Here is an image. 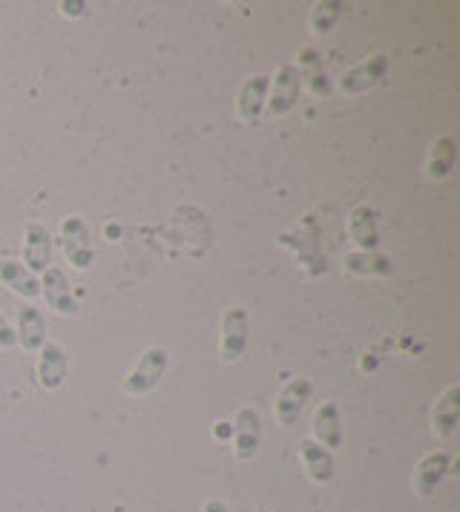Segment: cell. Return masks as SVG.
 <instances>
[{
	"label": "cell",
	"instance_id": "8fae6325",
	"mask_svg": "<svg viewBox=\"0 0 460 512\" xmlns=\"http://www.w3.org/2000/svg\"><path fill=\"white\" fill-rule=\"evenodd\" d=\"M69 374V354L58 340H46L38 351V383L46 392H55L64 386Z\"/></svg>",
	"mask_w": 460,
	"mask_h": 512
},
{
	"label": "cell",
	"instance_id": "52a82bcc",
	"mask_svg": "<svg viewBox=\"0 0 460 512\" xmlns=\"http://www.w3.org/2000/svg\"><path fill=\"white\" fill-rule=\"evenodd\" d=\"M52 254H55V239L44 222L32 219L23 225V265L32 274H44L52 268Z\"/></svg>",
	"mask_w": 460,
	"mask_h": 512
},
{
	"label": "cell",
	"instance_id": "7402d4cb",
	"mask_svg": "<svg viewBox=\"0 0 460 512\" xmlns=\"http://www.w3.org/2000/svg\"><path fill=\"white\" fill-rule=\"evenodd\" d=\"M15 346H18V334L12 323L0 314V349H15Z\"/></svg>",
	"mask_w": 460,
	"mask_h": 512
},
{
	"label": "cell",
	"instance_id": "ffe728a7",
	"mask_svg": "<svg viewBox=\"0 0 460 512\" xmlns=\"http://www.w3.org/2000/svg\"><path fill=\"white\" fill-rule=\"evenodd\" d=\"M343 268L357 277H386L394 271L389 256L377 254V251H354L343 259Z\"/></svg>",
	"mask_w": 460,
	"mask_h": 512
},
{
	"label": "cell",
	"instance_id": "3957f363",
	"mask_svg": "<svg viewBox=\"0 0 460 512\" xmlns=\"http://www.w3.org/2000/svg\"><path fill=\"white\" fill-rule=\"evenodd\" d=\"M299 93H302V70L297 64H285L274 72L271 84H268V101L265 110L274 118L288 116L297 107Z\"/></svg>",
	"mask_w": 460,
	"mask_h": 512
},
{
	"label": "cell",
	"instance_id": "8992f818",
	"mask_svg": "<svg viewBox=\"0 0 460 512\" xmlns=\"http://www.w3.org/2000/svg\"><path fill=\"white\" fill-rule=\"evenodd\" d=\"M389 67V55L377 52V55H371L366 61L354 64L351 70H345L343 78L337 81V87H340L343 95H363L368 90H374L377 84H383V78L389 75Z\"/></svg>",
	"mask_w": 460,
	"mask_h": 512
},
{
	"label": "cell",
	"instance_id": "cb8c5ba5",
	"mask_svg": "<svg viewBox=\"0 0 460 512\" xmlns=\"http://www.w3.org/2000/svg\"><path fill=\"white\" fill-rule=\"evenodd\" d=\"M202 512H233V510H230L225 501H219V498H210V501H205V504H202Z\"/></svg>",
	"mask_w": 460,
	"mask_h": 512
},
{
	"label": "cell",
	"instance_id": "e0dca14e",
	"mask_svg": "<svg viewBox=\"0 0 460 512\" xmlns=\"http://www.w3.org/2000/svg\"><path fill=\"white\" fill-rule=\"evenodd\" d=\"M299 458H302V466L308 472V478L314 484H331L334 478V452H328L325 446H320L317 441L305 438L299 441Z\"/></svg>",
	"mask_w": 460,
	"mask_h": 512
},
{
	"label": "cell",
	"instance_id": "603a6c76",
	"mask_svg": "<svg viewBox=\"0 0 460 512\" xmlns=\"http://www.w3.org/2000/svg\"><path fill=\"white\" fill-rule=\"evenodd\" d=\"M58 9H61L64 18H84L87 15V3L84 0H61Z\"/></svg>",
	"mask_w": 460,
	"mask_h": 512
},
{
	"label": "cell",
	"instance_id": "ba28073f",
	"mask_svg": "<svg viewBox=\"0 0 460 512\" xmlns=\"http://www.w3.org/2000/svg\"><path fill=\"white\" fill-rule=\"evenodd\" d=\"M262 443V418L256 406H242L233 415V455L236 461H251Z\"/></svg>",
	"mask_w": 460,
	"mask_h": 512
},
{
	"label": "cell",
	"instance_id": "ac0fdd59",
	"mask_svg": "<svg viewBox=\"0 0 460 512\" xmlns=\"http://www.w3.org/2000/svg\"><path fill=\"white\" fill-rule=\"evenodd\" d=\"M18 343L23 346V351H41V346L46 343V320L44 314L35 308V305H21L18 308Z\"/></svg>",
	"mask_w": 460,
	"mask_h": 512
},
{
	"label": "cell",
	"instance_id": "6da1fadb",
	"mask_svg": "<svg viewBox=\"0 0 460 512\" xmlns=\"http://www.w3.org/2000/svg\"><path fill=\"white\" fill-rule=\"evenodd\" d=\"M167 369H170V351L164 346H150L138 357V363L130 369V374L121 380V392L130 397L150 395L167 377Z\"/></svg>",
	"mask_w": 460,
	"mask_h": 512
},
{
	"label": "cell",
	"instance_id": "2e32d148",
	"mask_svg": "<svg viewBox=\"0 0 460 512\" xmlns=\"http://www.w3.org/2000/svg\"><path fill=\"white\" fill-rule=\"evenodd\" d=\"M348 236L357 245V251H377L380 228H377V210L368 205H357L348 213Z\"/></svg>",
	"mask_w": 460,
	"mask_h": 512
},
{
	"label": "cell",
	"instance_id": "5b68a950",
	"mask_svg": "<svg viewBox=\"0 0 460 512\" xmlns=\"http://www.w3.org/2000/svg\"><path fill=\"white\" fill-rule=\"evenodd\" d=\"M314 395V380L305 377V374H297V377H288L282 383V389L276 392V403H274V418L279 426L291 429L294 423L302 415L305 403L311 400Z\"/></svg>",
	"mask_w": 460,
	"mask_h": 512
},
{
	"label": "cell",
	"instance_id": "277c9868",
	"mask_svg": "<svg viewBox=\"0 0 460 512\" xmlns=\"http://www.w3.org/2000/svg\"><path fill=\"white\" fill-rule=\"evenodd\" d=\"M61 248H64V256L75 271H87L92 265V259H95L92 231L81 216H64L61 219Z\"/></svg>",
	"mask_w": 460,
	"mask_h": 512
},
{
	"label": "cell",
	"instance_id": "7c38bea8",
	"mask_svg": "<svg viewBox=\"0 0 460 512\" xmlns=\"http://www.w3.org/2000/svg\"><path fill=\"white\" fill-rule=\"evenodd\" d=\"M449 466H452V455H449L446 449H437V452L423 455V458L417 461V466H414V492H417L420 498H429V495L443 484V478L449 475Z\"/></svg>",
	"mask_w": 460,
	"mask_h": 512
},
{
	"label": "cell",
	"instance_id": "9a60e30c",
	"mask_svg": "<svg viewBox=\"0 0 460 512\" xmlns=\"http://www.w3.org/2000/svg\"><path fill=\"white\" fill-rule=\"evenodd\" d=\"M460 426V386H449L443 395L437 397L435 412H432V429L440 441H449L455 438Z\"/></svg>",
	"mask_w": 460,
	"mask_h": 512
},
{
	"label": "cell",
	"instance_id": "4fadbf2b",
	"mask_svg": "<svg viewBox=\"0 0 460 512\" xmlns=\"http://www.w3.org/2000/svg\"><path fill=\"white\" fill-rule=\"evenodd\" d=\"M268 84L271 78L268 75H251L236 95V113L242 118V124H251L256 127L259 118L265 113V101H268Z\"/></svg>",
	"mask_w": 460,
	"mask_h": 512
},
{
	"label": "cell",
	"instance_id": "44dd1931",
	"mask_svg": "<svg viewBox=\"0 0 460 512\" xmlns=\"http://www.w3.org/2000/svg\"><path fill=\"white\" fill-rule=\"evenodd\" d=\"M343 3L340 0H322L314 6V12H311V29H314V35H328L337 21L343 18Z\"/></svg>",
	"mask_w": 460,
	"mask_h": 512
},
{
	"label": "cell",
	"instance_id": "30bf717a",
	"mask_svg": "<svg viewBox=\"0 0 460 512\" xmlns=\"http://www.w3.org/2000/svg\"><path fill=\"white\" fill-rule=\"evenodd\" d=\"M311 441L325 446L328 452L340 449L345 443L343 412H340V403L337 400H325L320 409L314 412V420H311Z\"/></svg>",
	"mask_w": 460,
	"mask_h": 512
},
{
	"label": "cell",
	"instance_id": "9c48e42d",
	"mask_svg": "<svg viewBox=\"0 0 460 512\" xmlns=\"http://www.w3.org/2000/svg\"><path fill=\"white\" fill-rule=\"evenodd\" d=\"M41 280V297L46 300V305L58 314V317H78L81 305L72 294V285H69L67 274L61 268H46L44 274L38 277Z\"/></svg>",
	"mask_w": 460,
	"mask_h": 512
},
{
	"label": "cell",
	"instance_id": "5bb4252c",
	"mask_svg": "<svg viewBox=\"0 0 460 512\" xmlns=\"http://www.w3.org/2000/svg\"><path fill=\"white\" fill-rule=\"evenodd\" d=\"M0 285H6L12 294H18L23 300H35L41 297V280L38 274H32L18 259H0Z\"/></svg>",
	"mask_w": 460,
	"mask_h": 512
},
{
	"label": "cell",
	"instance_id": "7a4b0ae2",
	"mask_svg": "<svg viewBox=\"0 0 460 512\" xmlns=\"http://www.w3.org/2000/svg\"><path fill=\"white\" fill-rule=\"evenodd\" d=\"M251 343V317L242 305H230L222 314V331H219V354L222 363H239L248 354Z\"/></svg>",
	"mask_w": 460,
	"mask_h": 512
},
{
	"label": "cell",
	"instance_id": "d6986e66",
	"mask_svg": "<svg viewBox=\"0 0 460 512\" xmlns=\"http://www.w3.org/2000/svg\"><path fill=\"white\" fill-rule=\"evenodd\" d=\"M455 159H458V147L452 136H440L429 150V162H426V179L429 182H443L452 176L455 170Z\"/></svg>",
	"mask_w": 460,
	"mask_h": 512
}]
</instances>
